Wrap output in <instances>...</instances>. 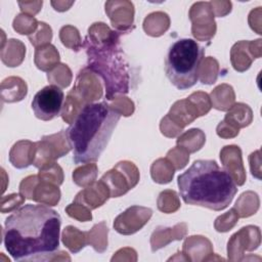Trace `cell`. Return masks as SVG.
<instances>
[{
    "label": "cell",
    "instance_id": "obj_6",
    "mask_svg": "<svg viewBox=\"0 0 262 262\" xmlns=\"http://www.w3.org/2000/svg\"><path fill=\"white\" fill-rule=\"evenodd\" d=\"M100 180L108 188L111 198H119L136 186L139 181V171L132 162L121 161L103 174Z\"/></svg>",
    "mask_w": 262,
    "mask_h": 262
},
{
    "label": "cell",
    "instance_id": "obj_32",
    "mask_svg": "<svg viewBox=\"0 0 262 262\" xmlns=\"http://www.w3.org/2000/svg\"><path fill=\"white\" fill-rule=\"evenodd\" d=\"M233 208L236 210L239 217H249L257 212L259 208V198L257 193L253 191L244 192L236 201Z\"/></svg>",
    "mask_w": 262,
    "mask_h": 262
},
{
    "label": "cell",
    "instance_id": "obj_17",
    "mask_svg": "<svg viewBox=\"0 0 262 262\" xmlns=\"http://www.w3.org/2000/svg\"><path fill=\"white\" fill-rule=\"evenodd\" d=\"M111 198L108 188L106 185L99 180L98 182H93L90 185L84 187L74 199V202L80 203L90 210L96 209L102 206Z\"/></svg>",
    "mask_w": 262,
    "mask_h": 262
},
{
    "label": "cell",
    "instance_id": "obj_2",
    "mask_svg": "<svg viewBox=\"0 0 262 262\" xmlns=\"http://www.w3.org/2000/svg\"><path fill=\"white\" fill-rule=\"evenodd\" d=\"M121 114L107 102L88 103L66 130L76 164L96 162L105 149Z\"/></svg>",
    "mask_w": 262,
    "mask_h": 262
},
{
    "label": "cell",
    "instance_id": "obj_42",
    "mask_svg": "<svg viewBox=\"0 0 262 262\" xmlns=\"http://www.w3.org/2000/svg\"><path fill=\"white\" fill-rule=\"evenodd\" d=\"M238 217L239 216H238L236 210L234 208L230 209L228 212L219 216L215 220V223H214L215 229L218 232H227V231H229L236 224V222L238 220Z\"/></svg>",
    "mask_w": 262,
    "mask_h": 262
},
{
    "label": "cell",
    "instance_id": "obj_8",
    "mask_svg": "<svg viewBox=\"0 0 262 262\" xmlns=\"http://www.w3.org/2000/svg\"><path fill=\"white\" fill-rule=\"evenodd\" d=\"M35 143L36 150L33 165L39 169L54 163L56 159L67 155L72 149L67 138L66 130H61L56 134L43 136L41 140Z\"/></svg>",
    "mask_w": 262,
    "mask_h": 262
},
{
    "label": "cell",
    "instance_id": "obj_3",
    "mask_svg": "<svg viewBox=\"0 0 262 262\" xmlns=\"http://www.w3.org/2000/svg\"><path fill=\"white\" fill-rule=\"evenodd\" d=\"M185 204L221 211L232 202L237 186L214 160H198L177 178Z\"/></svg>",
    "mask_w": 262,
    "mask_h": 262
},
{
    "label": "cell",
    "instance_id": "obj_29",
    "mask_svg": "<svg viewBox=\"0 0 262 262\" xmlns=\"http://www.w3.org/2000/svg\"><path fill=\"white\" fill-rule=\"evenodd\" d=\"M175 168L167 158L156 160L150 167V175L157 183H169L174 175Z\"/></svg>",
    "mask_w": 262,
    "mask_h": 262
},
{
    "label": "cell",
    "instance_id": "obj_9",
    "mask_svg": "<svg viewBox=\"0 0 262 262\" xmlns=\"http://www.w3.org/2000/svg\"><path fill=\"white\" fill-rule=\"evenodd\" d=\"M63 98V91L56 85H48L39 90L32 101V110L36 118L50 121L59 116Z\"/></svg>",
    "mask_w": 262,
    "mask_h": 262
},
{
    "label": "cell",
    "instance_id": "obj_37",
    "mask_svg": "<svg viewBox=\"0 0 262 262\" xmlns=\"http://www.w3.org/2000/svg\"><path fill=\"white\" fill-rule=\"evenodd\" d=\"M47 78L52 85L58 87H68L72 81V72L64 63H59L47 74Z\"/></svg>",
    "mask_w": 262,
    "mask_h": 262
},
{
    "label": "cell",
    "instance_id": "obj_7",
    "mask_svg": "<svg viewBox=\"0 0 262 262\" xmlns=\"http://www.w3.org/2000/svg\"><path fill=\"white\" fill-rule=\"evenodd\" d=\"M200 117L194 104L188 99L177 100L170 108V112L162 119L160 130L167 137H176L183 128Z\"/></svg>",
    "mask_w": 262,
    "mask_h": 262
},
{
    "label": "cell",
    "instance_id": "obj_19",
    "mask_svg": "<svg viewBox=\"0 0 262 262\" xmlns=\"http://www.w3.org/2000/svg\"><path fill=\"white\" fill-rule=\"evenodd\" d=\"M36 143L30 140H20L13 144L9 152V161L17 169H24L33 165Z\"/></svg>",
    "mask_w": 262,
    "mask_h": 262
},
{
    "label": "cell",
    "instance_id": "obj_46",
    "mask_svg": "<svg viewBox=\"0 0 262 262\" xmlns=\"http://www.w3.org/2000/svg\"><path fill=\"white\" fill-rule=\"evenodd\" d=\"M25 200L26 198L21 193H11L8 195H3L1 198V213L16 210L20 205L25 203Z\"/></svg>",
    "mask_w": 262,
    "mask_h": 262
},
{
    "label": "cell",
    "instance_id": "obj_36",
    "mask_svg": "<svg viewBox=\"0 0 262 262\" xmlns=\"http://www.w3.org/2000/svg\"><path fill=\"white\" fill-rule=\"evenodd\" d=\"M218 71H219V63L218 61L209 56L205 58L200 67L199 72V79L203 84H213L217 80L218 77Z\"/></svg>",
    "mask_w": 262,
    "mask_h": 262
},
{
    "label": "cell",
    "instance_id": "obj_39",
    "mask_svg": "<svg viewBox=\"0 0 262 262\" xmlns=\"http://www.w3.org/2000/svg\"><path fill=\"white\" fill-rule=\"evenodd\" d=\"M59 38L61 40V43L75 51H79V49L82 46L81 43V37L79 34V31L77 28L73 26H64L59 31Z\"/></svg>",
    "mask_w": 262,
    "mask_h": 262
},
{
    "label": "cell",
    "instance_id": "obj_11",
    "mask_svg": "<svg viewBox=\"0 0 262 262\" xmlns=\"http://www.w3.org/2000/svg\"><path fill=\"white\" fill-rule=\"evenodd\" d=\"M260 229L248 225L235 232L227 244L228 259L231 261L243 260L245 251H254L260 246Z\"/></svg>",
    "mask_w": 262,
    "mask_h": 262
},
{
    "label": "cell",
    "instance_id": "obj_47",
    "mask_svg": "<svg viewBox=\"0 0 262 262\" xmlns=\"http://www.w3.org/2000/svg\"><path fill=\"white\" fill-rule=\"evenodd\" d=\"M38 181H39L38 175H31L24 178L19 184V193H21L26 199L32 200L33 191Z\"/></svg>",
    "mask_w": 262,
    "mask_h": 262
},
{
    "label": "cell",
    "instance_id": "obj_5",
    "mask_svg": "<svg viewBox=\"0 0 262 262\" xmlns=\"http://www.w3.org/2000/svg\"><path fill=\"white\" fill-rule=\"evenodd\" d=\"M204 53L205 49L188 38L179 39L170 46L165 59V73L177 89H188L198 82Z\"/></svg>",
    "mask_w": 262,
    "mask_h": 262
},
{
    "label": "cell",
    "instance_id": "obj_48",
    "mask_svg": "<svg viewBox=\"0 0 262 262\" xmlns=\"http://www.w3.org/2000/svg\"><path fill=\"white\" fill-rule=\"evenodd\" d=\"M216 132H217V135L222 138H232L238 134L239 129H236L231 125L227 124L226 122L221 121L216 128Z\"/></svg>",
    "mask_w": 262,
    "mask_h": 262
},
{
    "label": "cell",
    "instance_id": "obj_43",
    "mask_svg": "<svg viewBox=\"0 0 262 262\" xmlns=\"http://www.w3.org/2000/svg\"><path fill=\"white\" fill-rule=\"evenodd\" d=\"M187 98L194 104V106L196 107V110L199 112L200 117L208 114L212 107V102H211L210 96L206 92L196 91V92H193L192 94H190Z\"/></svg>",
    "mask_w": 262,
    "mask_h": 262
},
{
    "label": "cell",
    "instance_id": "obj_38",
    "mask_svg": "<svg viewBox=\"0 0 262 262\" xmlns=\"http://www.w3.org/2000/svg\"><path fill=\"white\" fill-rule=\"evenodd\" d=\"M40 180L50 182L55 185H60L63 181L62 169L55 162L42 167L38 173Z\"/></svg>",
    "mask_w": 262,
    "mask_h": 262
},
{
    "label": "cell",
    "instance_id": "obj_40",
    "mask_svg": "<svg viewBox=\"0 0 262 262\" xmlns=\"http://www.w3.org/2000/svg\"><path fill=\"white\" fill-rule=\"evenodd\" d=\"M39 21L32 15L21 13L18 14L13 20V29L20 35H32L38 28Z\"/></svg>",
    "mask_w": 262,
    "mask_h": 262
},
{
    "label": "cell",
    "instance_id": "obj_45",
    "mask_svg": "<svg viewBox=\"0 0 262 262\" xmlns=\"http://www.w3.org/2000/svg\"><path fill=\"white\" fill-rule=\"evenodd\" d=\"M66 212L70 217L75 218L79 221L85 222V221H89L92 219L91 210L77 202H73L72 204H70L66 208Z\"/></svg>",
    "mask_w": 262,
    "mask_h": 262
},
{
    "label": "cell",
    "instance_id": "obj_30",
    "mask_svg": "<svg viewBox=\"0 0 262 262\" xmlns=\"http://www.w3.org/2000/svg\"><path fill=\"white\" fill-rule=\"evenodd\" d=\"M86 105L83 98L74 90L72 89L66 98V101L63 103V110L61 113V117L63 121H66L69 124H72L73 121L76 119L80 111Z\"/></svg>",
    "mask_w": 262,
    "mask_h": 262
},
{
    "label": "cell",
    "instance_id": "obj_24",
    "mask_svg": "<svg viewBox=\"0 0 262 262\" xmlns=\"http://www.w3.org/2000/svg\"><path fill=\"white\" fill-rule=\"evenodd\" d=\"M26 54V46L15 39L7 40L6 47H1V59L7 67L19 66Z\"/></svg>",
    "mask_w": 262,
    "mask_h": 262
},
{
    "label": "cell",
    "instance_id": "obj_27",
    "mask_svg": "<svg viewBox=\"0 0 262 262\" xmlns=\"http://www.w3.org/2000/svg\"><path fill=\"white\" fill-rule=\"evenodd\" d=\"M206 141L205 133L198 128L189 129L181 134L177 139V145L185 149L188 154L200 150Z\"/></svg>",
    "mask_w": 262,
    "mask_h": 262
},
{
    "label": "cell",
    "instance_id": "obj_21",
    "mask_svg": "<svg viewBox=\"0 0 262 262\" xmlns=\"http://www.w3.org/2000/svg\"><path fill=\"white\" fill-rule=\"evenodd\" d=\"M253 120V112L251 107L243 102H237L231 105L224 117V122L232 127L239 129L249 126Z\"/></svg>",
    "mask_w": 262,
    "mask_h": 262
},
{
    "label": "cell",
    "instance_id": "obj_26",
    "mask_svg": "<svg viewBox=\"0 0 262 262\" xmlns=\"http://www.w3.org/2000/svg\"><path fill=\"white\" fill-rule=\"evenodd\" d=\"M212 106L219 111H228L234 102L235 95L231 86L221 84L217 86L211 93Z\"/></svg>",
    "mask_w": 262,
    "mask_h": 262
},
{
    "label": "cell",
    "instance_id": "obj_50",
    "mask_svg": "<svg viewBox=\"0 0 262 262\" xmlns=\"http://www.w3.org/2000/svg\"><path fill=\"white\" fill-rule=\"evenodd\" d=\"M74 2H64V1H62V2H59V1H57V2H54V1H51V5L54 7V9L55 10H57V11H64V10H68L70 7H71V5L73 4Z\"/></svg>",
    "mask_w": 262,
    "mask_h": 262
},
{
    "label": "cell",
    "instance_id": "obj_12",
    "mask_svg": "<svg viewBox=\"0 0 262 262\" xmlns=\"http://www.w3.org/2000/svg\"><path fill=\"white\" fill-rule=\"evenodd\" d=\"M151 215L152 210L150 208L131 206L115 218L114 228L120 234H133L148 222Z\"/></svg>",
    "mask_w": 262,
    "mask_h": 262
},
{
    "label": "cell",
    "instance_id": "obj_18",
    "mask_svg": "<svg viewBox=\"0 0 262 262\" xmlns=\"http://www.w3.org/2000/svg\"><path fill=\"white\" fill-rule=\"evenodd\" d=\"M187 232V225L184 222L178 223L173 227L159 226L155 229L150 236L151 251L156 252L166 247L172 241L182 239Z\"/></svg>",
    "mask_w": 262,
    "mask_h": 262
},
{
    "label": "cell",
    "instance_id": "obj_41",
    "mask_svg": "<svg viewBox=\"0 0 262 262\" xmlns=\"http://www.w3.org/2000/svg\"><path fill=\"white\" fill-rule=\"evenodd\" d=\"M28 37L32 45L38 48L42 45L49 44L52 39V30L46 23L39 21L37 30Z\"/></svg>",
    "mask_w": 262,
    "mask_h": 262
},
{
    "label": "cell",
    "instance_id": "obj_4",
    "mask_svg": "<svg viewBox=\"0 0 262 262\" xmlns=\"http://www.w3.org/2000/svg\"><path fill=\"white\" fill-rule=\"evenodd\" d=\"M119 44L103 47H95L84 42L88 55V70L95 75H99L104 82L106 99H113L118 93L129 91V76L127 72L128 63L122 55Z\"/></svg>",
    "mask_w": 262,
    "mask_h": 262
},
{
    "label": "cell",
    "instance_id": "obj_34",
    "mask_svg": "<svg viewBox=\"0 0 262 262\" xmlns=\"http://www.w3.org/2000/svg\"><path fill=\"white\" fill-rule=\"evenodd\" d=\"M97 172H98V169L96 164L94 163L85 164L74 170L73 181L81 187H86L91 183L95 182V179L97 177Z\"/></svg>",
    "mask_w": 262,
    "mask_h": 262
},
{
    "label": "cell",
    "instance_id": "obj_23",
    "mask_svg": "<svg viewBox=\"0 0 262 262\" xmlns=\"http://www.w3.org/2000/svg\"><path fill=\"white\" fill-rule=\"evenodd\" d=\"M59 54L56 48L49 44L36 48L35 64L43 72H50L59 63Z\"/></svg>",
    "mask_w": 262,
    "mask_h": 262
},
{
    "label": "cell",
    "instance_id": "obj_1",
    "mask_svg": "<svg viewBox=\"0 0 262 262\" xmlns=\"http://www.w3.org/2000/svg\"><path fill=\"white\" fill-rule=\"evenodd\" d=\"M60 215L44 205L28 204L15 210L4 223L3 241L15 261H40L59 247Z\"/></svg>",
    "mask_w": 262,
    "mask_h": 262
},
{
    "label": "cell",
    "instance_id": "obj_14",
    "mask_svg": "<svg viewBox=\"0 0 262 262\" xmlns=\"http://www.w3.org/2000/svg\"><path fill=\"white\" fill-rule=\"evenodd\" d=\"M105 12L118 32H127L133 25L134 5L130 1H107L105 2Z\"/></svg>",
    "mask_w": 262,
    "mask_h": 262
},
{
    "label": "cell",
    "instance_id": "obj_13",
    "mask_svg": "<svg viewBox=\"0 0 262 262\" xmlns=\"http://www.w3.org/2000/svg\"><path fill=\"white\" fill-rule=\"evenodd\" d=\"M261 39L255 41H239L230 50L232 67L237 72L248 70L254 58L261 56Z\"/></svg>",
    "mask_w": 262,
    "mask_h": 262
},
{
    "label": "cell",
    "instance_id": "obj_22",
    "mask_svg": "<svg viewBox=\"0 0 262 262\" xmlns=\"http://www.w3.org/2000/svg\"><path fill=\"white\" fill-rule=\"evenodd\" d=\"M60 199V190L57 185L50 182L42 181L39 178L38 183L36 184L32 200L44 205L56 206Z\"/></svg>",
    "mask_w": 262,
    "mask_h": 262
},
{
    "label": "cell",
    "instance_id": "obj_44",
    "mask_svg": "<svg viewBox=\"0 0 262 262\" xmlns=\"http://www.w3.org/2000/svg\"><path fill=\"white\" fill-rule=\"evenodd\" d=\"M166 158L172 163L175 170H180L186 166L189 160V154L177 145L167 152Z\"/></svg>",
    "mask_w": 262,
    "mask_h": 262
},
{
    "label": "cell",
    "instance_id": "obj_33",
    "mask_svg": "<svg viewBox=\"0 0 262 262\" xmlns=\"http://www.w3.org/2000/svg\"><path fill=\"white\" fill-rule=\"evenodd\" d=\"M182 251H183V255H186V259L188 261H200L199 255H203L204 261H205L206 260L205 259L206 255H212L213 254L212 244L208 238L201 245V247H195L191 236H189L185 239V242L183 244V250Z\"/></svg>",
    "mask_w": 262,
    "mask_h": 262
},
{
    "label": "cell",
    "instance_id": "obj_49",
    "mask_svg": "<svg viewBox=\"0 0 262 262\" xmlns=\"http://www.w3.org/2000/svg\"><path fill=\"white\" fill-rule=\"evenodd\" d=\"M43 4V1H30V2H21L18 1V5L20 7V10L26 13V14H36L37 12H39V10L41 9Z\"/></svg>",
    "mask_w": 262,
    "mask_h": 262
},
{
    "label": "cell",
    "instance_id": "obj_35",
    "mask_svg": "<svg viewBox=\"0 0 262 262\" xmlns=\"http://www.w3.org/2000/svg\"><path fill=\"white\" fill-rule=\"evenodd\" d=\"M158 209L166 214L174 213L180 208V202L178 194L175 190L166 189L159 194L157 201Z\"/></svg>",
    "mask_w": 262,
    "mask_h": 262
},
{
    "label": "cell",
    "instance_id": "obj_28",
    "mask_svg": "<svg viewBox=\"0 0 262 262\" xmlns=\"http://www.w3.org/2000/svg\"><path fill=\"white\" fill-rule=\"evenodd\" d=\"M62 243L74 254L88 245L87 231H80L74 226H67L62 231Z\"/></svg>",
    "mask_w": 262,
    "mask_h": 262
},
{
    "label": "cell",
    "instance_id": "obj_15",
    "mask_svg": "<svg viewBox=\"0 0 262 262\" xmlns=\"http://www.w3.org/2000/svg\"><path fill=\"white\" fill-rule=\"evenodd\" d=\"M220 160L224 170L231 176L235 184L243 185L246 181V171L239 146L233 144L224 146L220 150Z\"/></svg>",
    "mask_w": 262,
    "mask_h": 262
},
{
    "label": "cell",
    "instance_id": "obj_25",
    "mask_svg": "<svg viewBox=\"0 0 262 262\" xmlns=\"http://www.w3.org/2000/svg\"><path fill=\"white\" fill-rule=\"evenodd\" d=\"M170 27V19L167 13L157 11L148 14L143 21V30L147 35L159 37L163 35Z\"/></svg>",
    "mask_w": 262,
    "mask_h": 262
},
{
    "label": "cell",
    "instance_id": "obj_31",
    "mask_svg": "<svg viewBox=\"0 0 262 262\" xmlns=\"http://www.w3.org/2000/svg\"><path fill=\"white\" fill-rule=\"evenodd\" d=\"M107 233L108 228L104 221L95 224L89 231H87L88 244L98 253H103L107 248Z\"/></svg>",
    "mask_w": 262,
    "mask_h": 262
},
{
    "label": "cell",
    "instance_id": "obj_16",
    "mask_svg": "<svg viewBox=\"0 0 262 262\" xmlns=\"http://www.w3.org/2000/svg\"><path fill=\"white\" fill-rule=\"evenodd\" d=\"M73 89L83 98L86 104L92 103L102 95V87L98 78L87 68L80 71Z\"/></svg>",
    "mask_w": 262,
    "mask_h": 262
},
{
    "label": "cell",
    "instance_id": "obj_20",
    "mask_svg": "<svg viewBox=\"0 0 262 262\" xmlns=\"http://www.w3.org/2000/svg\"><path fill=\"white\" fill-rule=\"evenodd\" d=\"M28 92L26 82L19 77H8L1 83V99L3 102L21 100Z\"/></svg>",
    "mask_w": 262,
    "mask_h": 262
},
{
    "label": "cell",
    "instance_id": "obj_10",
    "mask_svg": "<svg viewBox=\"0 0 262 262\" xmlns=\"http://www.w3.org/2000/svg\"><path fill=\"white\" fill-rule=\"evenodd\" d=\"M189 18L192 23L191 34L200 41H208L216 33V23L210 2H196L189 10Z\"/></svg>",
    "mask_w": 262,
    "mask_h": 262
}]
</instances>
